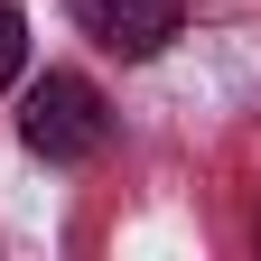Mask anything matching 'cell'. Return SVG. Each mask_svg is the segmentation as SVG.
Returning <instances> with one entry per match:
<instances>
[{
	"label": "cell",
	"mask_w": 261,
	"mask_h": 261,
	"mask_svg": "<svg viewBox=\"0 0 261 261\" xmlns=\"http://www.w3.org/2000/svg\"><path fill=\"white\" fill-rule=\"evenodd\" d=\"M19 140H28V159H47V168H84V159L112 140V112H103V93L84 75H38L28 103H19Z\"/></svg>",
	"instance_id": "cell-1"
},
{
	"label": "cell",
	"mask_w": 261,
	"mask_h": 261,
	"mask_svg": "<svg viewBox=\"0 0 261 261\" xmlns=\"http://www.w3.org/2000/svg\"><path fill=\"white\" fill-rule=\"evenodd\" d=\"M65 10H75V28L103 56H121V65H140V56H159L187 28V0H65Z\"/></svg>",
	"instance_id": "cell-2"
},
{
	"label": "cell",
	"mask_w": 261,
	"mask_h": 261,
	"mask_svg": "<svg viewBox=\"0 0 261 261\" xmlns=\"http://www.w3.org/2000/svg\"><path fill=\"white\" fill-rule=\"evenodd\" d=\"M19 65H28V19H19V0H0V93L19 84Z\"/></svg>",
	"instance_id": "cell-3"
}]
</instances>
